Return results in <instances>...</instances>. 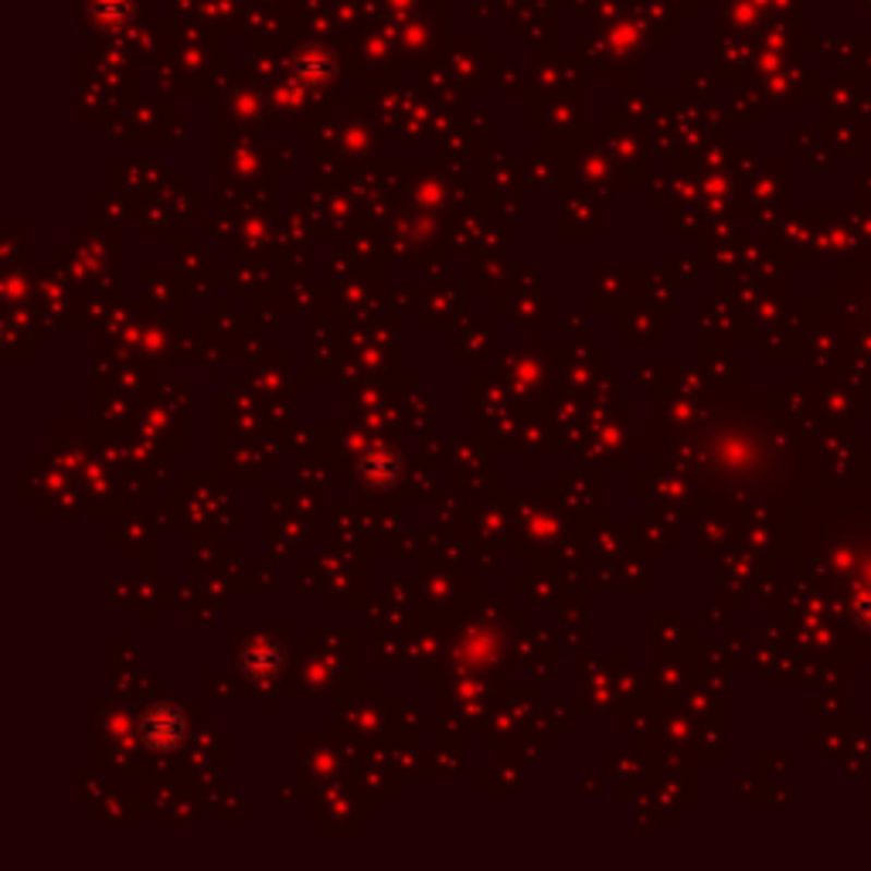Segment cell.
<instances>
[{
    "label": "cell",
    "mask_w": 871,
    "mask_h": 871,
    "mask_svg": "<svg viewBox=\"0 0 871 871\" xmlns=\"http://www.w3.org/2000/svg\"><path fill=\"white\" fill-rule=\"evenodd\" d=\"M184 712L174 705H154L144 718H140V736L157 752H171L184 742Z\"/></svg>",
    "instance_id": "6da1fadb"
},
{
    "label": "cell",
    "mask_w": 871,
    "mask_h": 871,
    "mask_svg": "<svg viewBox=\"0 0 871 871\" xmlns=\"http://www.w3.org/2000/svg\"><path fill=\"white\" fill-rule=\"evenodd\" d=\"M283 667V648L273 640H256L242 651V670L252 674L256 681H269Z\"/></svg>",
    "instance_id": "7a4b0ae2"
},
{
    "label": "cell",
    "mask_w": 871,
    "mask_h": 871,
    "mask_svg": "<svg viewBox=\"0 0 871 871\" xmlns=\"http://www.w3.org/2000/svg\"><path fill=\"white\" fill-rule=\"evenodd\" d=\"M402 473V460L388 449H378V453H368L358 463V476L368 487H391Z\"/></svg>",
    "instance_id": "3957f363"
}]
</instances>
